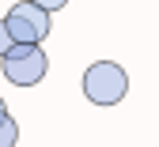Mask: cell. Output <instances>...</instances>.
Here are the masks:
<instances>
[{"label": "cell", "mask_w": 159, "mask_h": 147, "mask_svg": "<svg viewBox=\"0 0 159 147\" xmlns=\"http://www.w3.org/2000/svg\"><path fill=\"white\" fill-rule=\"evenodd\" d=\"M129 91V76L117 60H95L84 72V98L95 106H117Z\"/></svg>", "instance_id": "obj_1"}, {"label": "cell", "mask_w": 159, "mask_h": 147, "mask_svg": "<svg viewBox=\"0 0 159 147\" xmlns=\"http://www.w3.org/2000/svg\"><path fill=\"white\" fill-rule=\"evenodd\" d=\"M0 72L15 87H38L49 72V57L42 45H11L0 57Z\"/></svg>", "instance_id": "obj_2"}, {"label": "cell", "mask_w": 159, "mask_h": 147, "mask_svg": "<svg viewBox=\"0 0 159 147\" xmlns=\"http://www.w3.org/2000/svg\"><path fill=\"white\" fill-rule=\"evenodd\" d=\"M0 23H4V30L11 34L15 45H42V38H49L53 15L42 11L38 4H30V0H19L15 8H8V15Z\"/></svg>", "instance_id": "obj_3"}, {"label": "cell", "mask_w": 159, "mask_h": 147, "mask_svg": "<svg viewBox=\"0 0 159 147\" xmlns=\"http://www.w3.org/2000/svg\"><path fill=\"white\" fill-rule=\"evenodd\" d=\"M15 143H19V124L11 117L8 124H0V147H15Z\"/></svg>", "instance_id": "obj_4"}, {"label": "cell", "mask_w": 159, "mask_h": 147, "mask_svg": "<svg viewBox=\"0 0 159 147\" xmlns=\"http://www.w3.org/2000/svg\"><path fill=\"white\" fill-rule=\"evenodd\" d=\"M30 4H38L42 11H49V15H53V11H61V8L68 4V0H30Z\"/></svg>", "instance_id": "obj_5"}, {"label": "cell", "mask_w": 159, "mask_h": 147, "mask_svg": "<svg viewBox=\"0 0 159 147\" xmlns=\"http://www.w3.org/2000/svg\"><path fill=\"white\" fill-rule=\"evenodd\" d=\"M11 45H15V41H11V34L4 30V23H0V57H4V53H8Z\"/></svg>", "instance_id": "obj_6"}, {"label": "cell", "mask_w": 159, "mask_h": 147, "mask_svg": "<svg viewBox=\"0 0 159 147\" xmlns=\"http://www.w3.org/2000/svg\"><path fill=\"white\" fill-rule=\"evenodd\" d=\"M11 121V113H8V106H4V98H0V124H8Z\"/></svg>", "instance_id": "obj_7"}]
</instances>
